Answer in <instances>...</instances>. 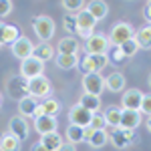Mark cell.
<instances>
[{
    "instance_id": "obj_44",
    "label": "cell",
    "mask_w": 151,
    "mask_h": 151,
    "mask_svg": "<svg viewBox=\"0 0 151 151\" xmlns=\"http://www.w3.org/2000/svg\"><path fill=\"white\" fill-rule=\"evenodd\" d=\"M145 125H147V131L151 133V117H147V121H145Z\"/></svg>"
},
{
    "instance_id": "obj_41",
    "label": "cell",
    "mask_w": 151,
    "mask_h": 151,
    "mask_svg": "<svg viewBox=\"0 0 151 151\" xmlns=\"http://www.w3.org/2000/svg\"><path fill=\"white\" fill-rule=\"evenodd\" d=\"M91 135H93V129L89 127V125H87V127H83V141H85V143L91 139Z\"/></svg>"
},
{
    "instance_id": "obj_15",
    "label": "cell",
    "mask_w": 151,
    "mask_h": 151,
    "mask_svg": "<svg viewBox=\"0 0 151 151\" xmlns=\"http://www.w3.org/2000/svg\"><path fill=\"white\" fill-rule=\"evenodd\" d=\"M141 99H143V91L133 87V89H127V91H123V99H121V105H123V109L139 111Z\"/></svg>"
},
{
    "instance_id": "obj_16",
    "label": "cell",
    "mask_w": 151,
    "mask_h": 151,
    "mask_svg": "<svg viewBox=\"0 0 151 151\" xmlns=\"http://www.w3.org/2000/svg\"><path fill=\"white\" fill-rule=\"evenodd\" d=\"M60 101L57 99H45V101H40V103L36 105V115L35 117H40V115H47V117H57L60 113Z\"/></svg>"
},
{
    "instance_id": "obj_26",
    "label": "cell",
    "mask_w": 151,
    "mask_h": 151,
    "mask_svg": "<svg viewBox=\"0 0 151 151\" xmlns=\"http://www.w3.org/2000/svg\"><path fill=\"white\" fill-rule=\"evenodd\" d=\"M121 107H117V105H109L107 109L103 111L105 115V123H107V127H119V119H121Z\"/></svg>"
},
{
    "instance_id": "obj_28",
    "label": "cell",
    "mask_w": 151,
    "mask_h": 151,
    "mask_svg": "<svg viewBox=\"0 0 151 151\" xmlns=\"http://www.w3.org/2000/svg\"><path fill=\"white\" fill-rule=\"evenodd\" d=\"M0 151H20V139L10 133H4L0 137Z\"/></svg>"
},
{
    "instance_id": "obj_20",
    "label": "cell",
    "mask_w": 151,
    "mask_h": 151,
    "mask_svg": "<svg viewBox=\"0 0 151 151\" xmlns=\"http://www.w3.org/2000/svg\"><path fill=\"white\" fill-rule=\"evenodd\" d=\"M135 42H137V47L143 48V50H149L151 48V24H145V26H141L135 30Z\"/></svg>"
},
{
    "instance_id": "obj_24",
    "label": "cell",
    "mask_w": 151,
    "mask_h": 151,
    "mask_svg": "<svg viewBox=\"0 0 151 151\" xmlns=\"http://www.w3.org/2000/svg\"><path fill=\"white\" fill-rule=\"evenodd\" d=\"M79 105H81L83 109L91 111V113H97V111H101V97H95V95L83 93L81 99H79Z\"/></svg>"
},
{
    "instance_id": "obj_40",
    "label": "cell",
    "mask_w": 151,
    "mask_h": 151,
    "mask_svg": "<svg viewBox=\"0 0 151 151\" xmlns=\"http://www.w3.org/2000/svg\"><path fill=\"white\" fill-rule=\"evenodd\" d=\"M143 16H145L147 24H151V2H147V4H145V8H143Z\"/></svg>"
},
{
    "instance_id": "obj_31",
    "label": "cell",
    "mask_w": 151,
    "mask_h": 151,
    "mask_svg": "<svg viewBox=\"0 0 151 151\" xmlns=\"http://www.w3.org/2000/svg\"><path fill=\"white\" fill-rule=\"evenodd\" d=\"M67 141L77 145L83 141V127H77V125H69L67 127Z\"/></svg>"
},
{
    "instance_id": "obj_13",
    "label": "cell",
    "mask_w": 151,
    "mask_h": 151,
    "mask_svg": "<svg viewBox=\"0 0 151 151\" xmlns=\"http://www.w3.org/2000/svg\"><path fill=\"white\" fill-rule=\"evenodd\" d=\"M143 115L139 111H131V109H123L121 111V119H119V127L121 129H129V131H135L141 125Z\"/></svg>"
},
{
    "instance_id": "obj_11",
    "label": "cell",
    "mask_w": 151,
    "mask_h": 151,
    "mask_svg": "<svg viewBox=\"0 0 151 151\" xmlns=\"http://www.w3.org/2000/svg\"><path fill=\"white\" fill-rule=\"evenodd\" d=\"M8 133L14 135L16 139H26L28 137V133H30V127H28V121L24 119V117L16 115V117H10V121H8Z\"/></svg>"
},
{
    "instance_id": "obj_33",
    "label": "cell",
    "mask_w": 151,
    "mask_h": 151,
    "mask_svg": "<svg viewBox=\"0 0 151 151\" xmlns=\"http://www.w3.org/2000/svg\"><path fill=\"white\" fill-rule=\"evenodd\" d=\"M89 127L93 129V131H105L107 123H105L103 111H97V113H93V115H91V123H89Z\"/></svg>"
},
{
    "instance_id": "obj_10",
    "label": "cell",
    "mask_w": 151,
    "mask_h": 151,
    "mask_svg": "<svg viewBox=\"0 0 151 151\" xmlns=\"http://www.w3.org/2000/svg\"><path fill=\"white\" fill-rule=\"evenodd\" d=\"M6 89H8V93L10 97L14 99H24V97H28V91H26V79H22L20 75H10L8 79H6Z\"/></svg>"
},
{
    "instance_id": "obj_19",
    "label": "cell",
    "mask_w": 151,
    "mask_h": 151,
    "mask_svg": "<svg viewBox=\"0 0 151 151\" xmlns=\"http://www.w3.org/2000/svg\"><path fill=\"white\" fill-rule=\"evenodd\" d=\"M105 87H107V91H111V93H121L123 89H125V75L123 73H111L109 77H107V81H105Z\"/></svg>"
},
{
    "instance_id": "obj_38",
    "label": "cell",
    "mask_w": 151,
    "mask_h": 151,
    "mask_svg": "<svg viewBox=\"0 0 151 151\" xmlns=\"http://www.w3.org/2000/svg\"><path fill=\"white\" fill-rule=\"evenodd\" d=\"M14 8V4H12L10 0H0V18H4V16H8Z\"/></svg>"
},
{
    "instance_id": "obj_34",
    "label": "cell",
    "mask_w": 151,
    "mask_h": 151,
    "mask_svg": "<svg viewBox=\"0 0 151 151\" xmlns=\"http://www.w3.org/2000/svg\"><path fill=\"white\" fill-rule=\"evenodd\" d=\"M85 4H87V2H83V0H63V2H60V6L69 12V14H77L79 10L85 8Z\"/></svg>"
},
{
    "instance_id": "obj_39",
    "label": "cell",
    "mask_w": 151,
    "mask_h": 151,
    "mask_svg": "<svg viewBox=\"0 0 151 151\" xmlns=\"http://www.w3.org/2000/svg\"><path fill=\"white\" fill-rule=\"evenodd\" d=\"M57 151H77V145H73V143H69V141H65Z\"/></svg>"
},
{
    "instance_id": "obj_43",
    "label": "cell",
    "mask_w": 151,
    "mask_h": 151,
    "mask_svg": "<svg viewBox=\"0 0 151 151\" xmlns=\"http://www.w3.org/2000/svg\"><path fill=\"white\" fill-rule=\"evenodd\" d=\"M4 26H6V24L0 20V45H2V35H4Z\"/></svg>"
},
{
    "instance_id": "obj_9",
    "label": "cell",
    "mask_w": 151,
    "mask_h": 151,
    "mask_svg": "<svg viewBox=\"0 0 151 151\" xmlns=\"http://www.w3.org/2000/svg\"><path fill=\"white\" fill-rule=\"evenodd\" d=\"M10 50H12V55L16 58H20V60H24V58H28V57H32V50H35V45H32V40L28 38V36H24L20 35L14 42L10 45Z\"/></svg>"
},
{
    "instance_id": "obj_42",
    "label": "cell",
    "mask_w": 151,
    "mask_h": 151,
    "mask_svg": "<svg viewBox=\"0 0 151 151\" xmlns=\"http://www.w3.org/2000/svg\"><path fill=\"white\" fill-rule=\"evenodd\" d=\"M30 151H48L40 141H36V143H32V147H30Z\"/></svg>"
},
{
    "instance_id": "obj_3",
    "label": "cell",
    "mask_w": 151,
    "mask_h": 151,
    "mask_svg": "<svg viewBox=\"0 0 151 151\" xmlns=\"http://www.w3.org/2000/svg\"><path fill=\"white\" fill-rule=\"evenodd\" d=\"M55 28H57L55 20L47 14H38L32 18V30H35V35L38 36L40 42H48L55 36Z\"/></svg>"
},
{
    "instance_id": "obj_6",
    "label": "cell",
    "mask_w": 151,
    "mask_h": 151,
    "mask_svg": "<svg viewBox=\"0 0 151 151\" xmlns=\"http://www.w3.org/2000/svg\"><path fill=\"white\" fill-rule=\"evenodd\" d=\"M111 47V42H109V38L101 32H95L91 38H87L85 40V55H107V50Z\"/></svg>"
},
{
    "instance_id": "obj_27",
    "label": "cell",
    "mask_w": 151,
    "mask_h": 151,
    "mask_svg": "<svg viewBox=\"0 0 151 151\" xmlns=\"http://www.w3.org/2000/svg\"><path fill=\"white\" fill-rule=\"evenodd\" d=\"M40 143H42L48 151H57L65 141H63V137H60V133L55 131V133H47V135H42V137H40Z\"/></svg>"
},
{
    "instance_id": "obj_37",
    "label": "cell",
    "mask_w": 151,
    "mask_h": 151,
    "mask_svg": "<svg viewBox=\"0 0 151 151\" xmlns=\"http://www.w3.org/2000/svg\"><path fill=\"white\" fill-rule=\"evenodd\" d=\"M139 113L151 117V93H147V95L143 93V99H141V105H139Z\"/></svg>"
},
{
    "instance_id": "obj_23",
    "label": "cell",
    "mask_w": 151,
    "mask_h": 151,
    "mask_svg": "<svg viewBox=\"0 0 151 151\" xmlns=\"http://www.w3.org/2000/svg\"><path fill=\"white\" fill-rule=\"evenodd\" d=\"M79 60H81L79 55H57L55 65L63 70H70V69H77L79 67Z\"/></svg>"
},
{
    "instance_id": "obj_8",
    "label": "cell",
    "mask_w": 151,
    "mask_h": 151,
    "mask_svg": "<svg viewBox=\"0 0 151 151\" xmlns=\"http://www.w3.org/2000/svg\"><path fill=\"white\" fill-rule=\"evenodd\" d=\"M105 89V79L101 73H93V75H83V91L95 97H101Z\"/></svg>"
},
{
    "instance_id": "obj_22",
    "label": "cell",
    "mask_w": 151,
    "mask_h": 151,
    "mask_svg": "<svg viewBox=\"0 0 151 151\" xmlns=\"http://www.w3.org/2000/svg\"><path fill=\"white\" fill-rule=\"evenodd\" d=\"M36 105L38 101L32 99V97H24L18 101V115L24 117V119H28V117H35L36 115Z\"/></svg>"
},
{
    "instance_id": "obj_47",
    "label": "cell",
    "mask_w": 151,
    "mask_h": 151,
    "mask_svg": "<svg viewBox=\"0 0 151 151\" xmlns=\"http://www.w3.org/2000/svg\"><path fill=\"white\" fill-rule=\"evenodd\" d=\"M0 48H2V45H0Z\"/></svg>"
},
{
    "instance_id": "obj_17",
    "label": "cell",
    "mask_w": 151,
    "mask_h": 151,
    "mask_svg": "<svg viewBox=\"0 0 151 151\" xmlns=\"http://www.w3.org/2000/svg\"><path fill=\"white\" fill-rule=\"evenodd\" d=\"M75 18H77V35H79V32H95L97 20H95V18L85 10V8L77 12V14H75Z\"/></svg>"
},
{
    "instance_id": "obj_36",
    "label": "cell",
    "mask_w": 151,
    "mask_h": 151,
    "mask_svg": "<svg viewBox=\"0 0 151 151\" xmlns=\"http://www.w3.org/2000/svg\"><path fill=\"white\" fill-rule=\"evenodd\" d=\"M63 26H65V30L70 32V35L77 32V18H75V14H69V12H67V14L63 16Z\"/></svg>"
},
{
    "instance_id": "obj_14",
    "label": "cell",
    "mask_w": 151,
    "mask_h": 151,
    "mask_svg": "<svg viewBox=\"0 0 151 151\" xmlns=\"http://www.w3.org/2000/svg\"><path fill=\"white\" fill-rule=\"evenodd\" d=\"M35 131L42 137V135H47V133H55L58 127V121L57 117H47V115H40V117H35Z\"/></svg>"
},
{
    "instance_id": "obj_32",
    "label": "cell",
    "mask_w": 151,
    "mask_h": 151,
    "mask_svg": "<svg viewBox=\"0 0 151 151\" xmlns=\"http://www.w3.org/2000/svg\"><path fill=\"white\" fill-rule=\"evenodd\" d=\"M119 50L123 52V57H125V58H131L137 50H139V47H137L135 38H129V40H125L123 45H119Z\"/></svg>"
},
{
    "instance_id": "obj_5",
    "label": "cell",
    "mask_w": 151,
    "mask_h": 151,
    "mask_svg": "<svg viewBox=\"0 0 151 151\" xmlns=\"http://www.w3.org/2000/svg\"><path fill=\"white\" fill-rule=\"evenodd\" d=\"M107 55H85L79 60V69L83 75H93V73H101L107 67Z\"/></svg>"
},
{
    "instance_id": "obj_25",
    "label": "cell",
    "mask_w": 151,
    "mask_h": 151,
    "mask_svg": "<svg viewBox=\"0 0 151 151\" xmlns=\"http://www.w3.org/2000/svg\"><path fill=\"white\" fill-rule=\"evenodd\" d=\"M32 57L38 58V60H42V63H47V60H50V58L55 57V48H52V45H48V42H40V45H35Z\"/></svg>"
},
{
    "instance_id": "obj_29",
    "label": "cell",
    "mask_w": 151,
    "mask_h": 151,
    "mask_svg": "<svg viewBox=\"0 0 151 151\" xmlns=\"http://www.w3.org/2000/svg\"><path fill=\"white\" fill-rule=\"evenodd\" d=\"M18 36H20V28L16 24H6L4 26V35H2V45H12Z\"/></svg>"
},
{
    "instance_id": "obj_45",
    "label": "cell",
    "mask_w": 151,
    "mask_h": 151,
    "mask_svg": "<svg viewBox=\"0 0 151 151\" xmlns=\"http://www.w3.org/2000/svg\"><path fill=\"white\" fill-rule=\"evenodd\" d=\"M147 83H149V87H151V73H149V77H147Z\"/></svg>"
},
{
    "instance_id": "obj_18",
    "label": "cell",
    "mask_w": 151,
    "mask_h": 151,
    "mask_svg": "<svg viewBox=\"0 0 151 151\" xmlns=\"http://www.w3.org/2000/svg\"><path fill=\"white\" fill-rule=\"evenodd\" d=\"M85 10H87L95 20L99 22V20L107 18V14H109V6H107V2H103V0H93V2H87V4H85Z\"/></svg>"
},
{
    "instance_id": "obj_12",
    "label": "cell",
    "mask_w": 151,
    "mask_h": 151,
    "mask_svg": "<svg viewBox=\"0 0 151 151\" xmlns=\"http://www.w3.org/2000/svg\"><path fill=\"white\" fill-rule=\"evenodd\" d=\"M91 111H87V109H83L81 105H73L69 109V123L70 125H77V127H87L89 123H91Z\"/></svg>"
},
{
    "instance_id": "obj_2",
    "label": "cell",
    "mask_w": 151,
    "mask_h": 151,
    "mask_svg": "<svg viewBox=\"0 0 151 151\" xmlns=\"http://www.w3.org/2000/svg\"><path fill=\"white\" fill-rule=\"evenodd\" d=\"M105 133H107V139L111 141L113 147H117V149H127L135 141V131H129V129L105 127Z\"/></svg>"
},
{
    "instance_id": "obj_7",
    "label": "cell",
    "mask_w": 151,
    "mask_h": 151,
    "mask_svg": "<svg viewBox=\"0 0 151 151\" xmlns=\"http://www.w3.org/2000/svg\"><path fill=\"white\" fill-rule=\"evenodd\" d=\"M45 73V63L42 60H38L35 57H28L20 60V77L22 79H35V77H40Z\"/></svg>"
},
{
    "instance_id": "obj_4",
    "label": "cell",
    "mask_w": 151,
    "mask_h": 151,
    "mask_svg": "<svg viewBox=\"0 0 151 151\" xmlns=\"http://www.w3.org/2000/svg\"><path fill=\"white\" fill-rule=\"evenodd\" d=\"M133 35H135V28H133L131 22H115L107 38H109V42H111L113 47H119V45H123L125 40L133 38Z\"/></svg>"
},
{
    "instance_id": "obj_21",
    "label": "cell",
    "mask_w": 151,
    "mask_h": 151,
    "mask_svg": "<svg viewBox=\"0 0 151 151\" xmlns=\"http://www.w3.org/2000/svg\"><path fill=\"white\" fill-rule=\"evenodd\" d=\"M81 48V42L75 36H65L58 40V55H77Z\"/></svg>"
},
{
    "instance_id": "obj_35",
    "label": "cell",
    "mask_w": 151,
    "mask_h": 151,
    "mask_svg": "<svg viewBox=\"0 0 151 151\" xmlns=\"http://www.w3.org/2000/svg\"><path fill=\"white\" fill-rule=\"evenodd\" d=\"M107 60L109 63H123L125 60V57H123V52L119 50V47H109V50H107Z\"/></svg>"
},
{
    "instance_id": "obj_46",
    "label": "cell",
    "mask_w": 151,
    "mask_h": 151,
    "mask_svg": "<svg viewBox=\"0 0 151 151\" xmlns=\"http://www.w3.org/2000/svg\"><path fill=\"white\" fill-rule=\"evenodd\" d=\"M0 107H2V95H0Z\"/></svg>"
},
{
    "instance_id": "obj_30",
    "label": "cell",
    "mask_w": 151,
    "mask_h": 151,
    "mask_svg": "<svg viewBox=\"0 0 151 151\" xmlns=\"http://www.w3.org/2000/svg\"><path fill=\"white\" fill-rule=\"evenodd\" d=\"M107 133L105 131H93V135H91V139L87 141L93 149H101V147H105L107 145Z\"/></svg>"
},
{
    "instance_id": "obj_1",
    "label": "cell",
    "mask_w": 151,
    "mask_h": 151,
    "mask_svg": "<svg viewBox=\"0 0 151 151\" xmlns=\"http://www.w3.org/2000/svg\"><path fill=\"white\" fill-rule=\"evenodd\" d=\"M26 91H28V97H32V99H40V101H45V99H50V95H52V83L48 81L47 77H35V79H28L26 81Z\"/></svg>"
}]
</instances>
